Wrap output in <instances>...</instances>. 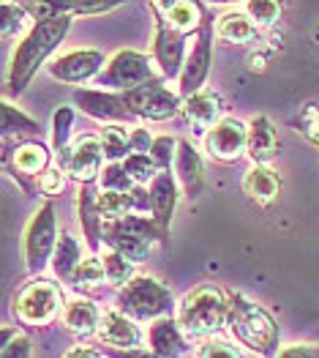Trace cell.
I'll list each match as a JSON object with an SVG mask.
<instances>
[{"label":"cell","instance_id":"obj_16","mask_svg":"<svg viewBox=\"0 0 319 358\" xmlns=\"http://www.w3.org/2000/svg\"><path fill=\"white\" fill-rule=\"evenodd\" d=\"M150 11L180 36H197L202 25V3H183V0H164V3H150Z\"/></svg>","mask_w":319,"mask_h":358},{"label":"cell","instance_id":"obj_19","mask_svg":"<svg viewBox=\"0 0 319 358\" xmlns=\"http://www.w3.org/2000/svg\"><path fill=\"white\" fill-rule=\"evenodd\" d=\"M101 339V348H115V350H137L142 345V331L140 326L126 317L123 312H104L101 317V329L96 334Z\"/></svg>","mask_w":319,"mask_h":358},{"label":"cell","instance_id":"obj_48","mask_svg":"<svg viewBox=\"0 0 319 358\" xmlns=\"http://www.w3.org/2000/svg\"><path fill=\"white\" fill-rule=\"evenodd\" d=\"M314 41H319V25L314 28Z\"/></svg>","mask_w":319,"mask_h":358},{"label":"cell","instance_id":"obj_32","mask_svg":"<svg viewBox=\"0 0 319 358\" xmlns=\"http://www.w3.org/2000/svg\"><path fill=\"white\" fill-rule=\"evenodd\" d=\"M104 279H107V273H104L101 257H98V255H90V257H85V260L80 263V268L74 271V276H71L68 285H71L74 290H80V293H90V290L101 287Z\"/></svg>","mask_w":319,"mask_h":358},{"label":"cell","instance_id":"obj_45","mask_svg":"<svg viewBox=\"0 0 319 358\" xmlns=\"http://www.w3.org/2000/svg\"><path fill=\"white\" fill-rule=\"evenodd\" d=\"M101 353L107 358H161L153 353L150 348H137V350H115V348H101Z\"/></svg>","mask_w":319,"mask_h":358},{"label":"cell","instance_id":"obj_39","mask_svg":"<svg viewBox=\"0 0 319 358\" xmlns=\"http://www.w3.org/2000/svg\"><path fill=\"white\" fill-rule=\"evenodd\" d=\"M0 358H30V339L17 329H6L3 331Z\"/></svg>","mask_w":319,"mask_h":358},{"label":"cell","instance_id":"obj_10","mask_svg":"<svg viewBox=\"0 0 319 358\" xmlns=\"http://www.w3.org/2000/svg\"><path fill=\"white\" fill-rule=\"evenodd\" d=\"M123 99H126L131 115L137 120L161 123V120H170L183 113L180 93L167 88V80L164 77H156L153 83H147L142 88H134L128 90V93H123Z\"/></svg>","mask_w":319,"mask_h":358},{"label":"cell","instance_id":"obj_18","mask_svg":"<svg viewBox=\"0 0 319 358\" xmlns=\"http://www.w3.org/2000/svg\"><path fill=\"white\" fill-rule=\"evenodd\" d=\"M98 194H101V189H96V183L80 186V192H77V216L82 224V238L93 255L104 243V216L98 208Z\"/></svg>","mask_w":319,"mask_h":358},{"label":"cell","instance_id":"obj_26","mask_svg":"<svg viewBox=\"0 0 319 358\" xmlns=\"http://www.w3.org/2000/svg\"><path fill=\"white\" fill-rule=\"evenodd\" d=\"M104 243L110 246V252H117L120 257H126L128 263H145L150 257V241L137 238V236H128V233H120L115 227L104 224Z\"/></svg>","mask_w":319,"mask_h":358},{"label":"cell","instance_id":"obj_7","mask_svg":"<svg viewBox=\"0 0 319 358\" xmlns=\"http://www.w3.org/2000/svg\"><path fill=\"white\" fill-rule=\"evenodd\" d=\"M60 309H66L60 287L41 276L22 285L11 299V315L22 326H47L58 317Z\"/></svg>","mask_w":319,"mask_h":358},{"label":"cell","instance_id":"obj_37","mask_svg":"<svg viewBox=\"0 0 319 358\" xmlns=\"http://www.w3.org/2000/svg\"><path fill=\"white\" fill-rule=\"evenodd\" d=\"M150 159L156 162V167L161 173H170V167H175V159H177V140L170 134L156 137V143L150 148Z\"/></svg>","mask_w":319,"mask_h":358},{"label":"cell","instance_id":"obj_34","mask_svg":"<svg viewBox=\"0 0 319 358\" xmlns=\"http://www.w3.org/2000/svg\"><path fill=\"white\" fill-rule=\"evenodd\" d=\"M98 208L104 222H117L128 213H134V203H131V192L120 194V192H101L98 194Z\"/></svg>","mask_w":319,"mask_h":358},{"label":"cell","instance_id":"obj_38","mask_svg":"<svg viewBox=\"0 0 319 358\" xmlns=\"http://www.w3.org/2000/svg\"><path fill=\"white\" fill-rule=\"evenodd\" d=\"M101 192H120V194H128L137 183L128 178V173L123 170V164H107L104 173H101Z\"/></svg>","mask_w":319,"mask_h":358},{"label":"cell","instance_id":"obj_29","mask_svg":"<svg viewBox=\"0 0 319 358\" xmlns=\"http://www.w3.org/2000/svg\"><path fill=\"white\" fill-rule=\"evenodd\" d=\"M82 263V252H80V243L71 233H60L58 249L52 255V271L60 282H71L74 271L80 268Z\"/></svg>","mask_w":319,"mask_h":358},{"label":"cell","instance_id":"obj_44","mask_svg":"<svg viewBox=\"0 0 319 358\" xmlns=\"http://www.w3.org/2000/svg\"><path fill=\"white\" fill-rule=\"evenodd\" d=\"M131 153H150L153 148V143H156V137H150V131L147 129H131Z\"/></svg>","mask_w":319,"mask_h":358},{"label":"cell","instance_id":"obj_8","mask_svg":"<svg viewBox=\"0 0 319 358\" xmlns=\"http://www.w3.org/2000/svg\"><path fill=\"white\" fill-rule=\"evenodd\" d=\"M156 77L161 74H156L153 58H147L140 50H120L107 60V69L101 71L96 85H101V90H112V93H128V90L153 83Z\"/></svg>","mask_w":319,"mask_h":358},{"label":"cell","instance_id":"obj_21","mask_svg":"<svg viewBox=\"0 0 319 358\" xmlns=\"http://www.w3.org/2000/svg\"><path fill=\"white\" fill-rule=\"evenodd\" d=\"M246 156L260 167H270V162L279 156V131H276L273 120L267 115H254L248 120V150H246Z\"/></svg>","mask_w":319,"mask_h":358},{"label":"cell","instance_id":"obj_25","mask_svg":"<svg viewBox=\"0 0 319 358\" xmlns=\"http://www.w3.org/2000/svg\"><path fill=\"white\" fill-rule=\"evenodd\" d=\"M63 326L71 331V334H77V336H93V334H98L101 329V312H98V306L93 303V301L87 299H77V301H68L66 303V309H63Z\"/></svg>","mask_w":319,"mask_h":358},{"label":"cell","instance_id":"obj_5","mask_svg":"<svg viewBox=\"0 0 319 358\" xmlns=\"http://www.w3.org/2000/svg\"><path fill=\"white\" fill-rule=\"evenodd\" d=\"M52 153L41 140H17L3 145V167L25 194H38V180L50 170Z\"/></svg>","mask_w":319,"mask_h":358},{"label":"cell","instance_id":"obj_46","mask_svg":"<svg viewBox=\"0 0 319 358\" xmlns=\"http://www.w3.org/2000/svg\"><path fill=\"white\" fill-rule=\"evenodd\" d=\"M279 358H319V345H290L279 353Z\"/></svg>","mask_w":319,"mask_h":358},{"label":"cell","instance_id":"obj_2","mask_svg":"<svg viewBox=\"0 0 319 358\" xmlns=\"http://www.w3.org/2000/svg\"><path fill=\"white\" fill-rule=\"evenodd\" d=\"M227 329L246 350L260 358H279L281 348V329L276 317L260 306L257 301L246 299L243 293H230V320Z\"/></svg>","mask_w":319,"mask_h":358},{"label":"cell","instance_id":"obj_31","mask_svg":"<svg viewBox=\"0 0 319 358\" xmlns=\"http://www.w3.org/2000/svg\"><path fill=\"white\" fill-rule=\"evenodd\" d=\"M101 148H104V159L107 164H123L131 156V131H126L120 123H110L101 129Z\"/></svg>","mask_w":319,"mask_h":358},{"label":"cell","instance_id":"obj_35","mask_svg":"<svg viewBox=\"0 0 319 358\" xmlns=\"http://www.w3.org/2000/svg\"><path fill=\"white\" fill-rule=\"evenodd\" d=\"M101 263H104V273H107V282L112 285V287H126L131 279H134V263H128L126 257H120L117 252H107L104 257H101Z\"/></svg>","mask_w":319,"mask_h":358},{"label":"cell","instance_id":"obj_22","mask_svg":"<svg viewBox=\"0 0 319 358\" xmlns=\"http://www.w3.org/2000/svg\"><path fill=\"white\" fill-rule=\"evenodd\" d=\"M183 115L186 120L191 123V126H197L200 131H210L218 120H224V101H221V96L216 93V90L205 88L200 93H194V96H188V99H183Z\"/></svg>","mask_w":319,"mask_h":358},{"label":"cell","instance_id":"obj_30","mask_svg":"<svg viewBox=\"0 0 319 358\" xmlns=\"http://www.w3.org/2000/svg\"><path fill=\"white\" fill-rule=\"evenodd\" d=\"M0 113H3V120H0L3 140L14 137V134H17V140H22V137L33 140V137L41 131L38 120H33L30 115H25L22 110H17L14 104H8V101H3V104H0Z\"/></svg>","mask_w":319,"mask_h":358},{"label":"cell","instance_id":"obj_15","mask_svg":"<svg viewBox=\"0 0 319 358\" xmlns=\"http://www.w3.org/2000/svg\"><path fill=\"white\" fill-rule=\"evenodd\" d=\"M186 36L170 30L156 17V33H153V63L158 66L164 80H180L186 66Z\"/></svg>","mask_w":319,"mask_h":358},{"label":"cell","instance_id":"obj_23","mask_svg":"<svg viewBox=\"0 0 319 358\" xmlns=\"http://www.w3.org/2000/svg\"><path fill=\"white\" fill-rule=\"evenodd\" d=\"M147 342H150V350L158 353L161 358H183L186 350H188L177 317H161V320L150 323Z\"/></svg>","mask_w":319,"mask_h":358},{"label":"cell","instance_id":"obj_3","mask_svg":"<svg viewBox=\"0 0 319 358\" xmlns=\"http://www.w3.org/2000/svg\"><path fill=\"white\" fill-rule=\"evenodd\" d=\"M230 293L216 285H197L177 303V323L188 336H207L227 326Z\"/></svg>","mask_w":319,"mask_h":358},{"label":"cell","instance_id":"obj_42","mask_svg":"<svg viewBox=\"0 0 319 358\" xmlns=\"http://www.w3.org/2000/svg\"><path fill=\"white\" fill-rule=\"evenodd\" d=\"M66 180H68V176H66L60 167H50V170L41 176V180H38V192L47 194V197H58L60 192L66 189Z\"/></svg>","mask_w":319,"mask_h":358},{"label":"cell","instance_id":"obj_20","mask_svg":"<svg viewBox=\"0 0 319 358\" xmlns=\"http://www.w3.org/2000/svg\"><path fill=\"white\" fill-rule=\"evenodd\" d=\"M175 178L180 183L183 194L200 197L205 186V164L200 150L188 140H177V159H175Z\"/></svg>","mask_w":319,"mask_h":358},{"label":"cell","instance_id":"obj_40","mask_svg":"<svg viewBox=\"0 0 319 358\" xmlns=\"http://www.w3.org/2000/svg\"><path fill=\"white\" fill-rule=\"evenodd\" d=\"M0 14H3V20H0V36L3 38H11V36H17L22 30L25 11H22L20 3H3L0 6Z\"/></svg>","mask_w":319,"mask_h":358},{"label":"cell","instance_id":"obj_4","mask_svg":"<svg viewBox=\"0 0 319 358\" xmlns=\"http://www.w3.org/2000/svg\"><path fill=\"white\" fill-rule=\"evenodd\" d=\"M172 290L153 276H134L117 293V312H123L134 323H145V320L156 323L161 317H172Z\"/></svg>","mask_w":319,"mask_h":358},{"label":"cell","instance_id":"obj_36","mask_svg":"<svg viewBox=\"0 0 319 358\" xmlns=\"http://www.w3.org/2000/svg\"><path fill=\"white\" fill-rule=\"evenodd\" d=\"M243 14L257 25V28H270L279 22L281 17V6L279 3H270V0H251L243 6Z\"/></svg>","mask_w":319,"mask_h":358},{"label":"cell","instance_id":"obj_17","mask_svg":"<svg viewBox=\"0 0 319 358\" xmlns=\"http://www.w3.org/2000/svg\"><path fill=\"white\" fill-rule=\"evenodd\" d=\"M147 189H150V203H153L150 216L170 243V222H172V213L177 208V200H180V183L175 178V173H161Z\"/></svg>","mask_w":319,"mask_h":358},{"label":"cell","instance_id":"obj_9","mask_svg":"<svg viewBox=\"0 0 319 358\" xmlns=\"http://www.w3.org/2000/svg\"><path fill=\"white\" fill-rule=\"evenodd\" d=\"M213 36H216V22L207 11V6L202 3V25H200V33L194 36V47L186 58V66H183V74L177 80V93L180 99H188L194 93L205 90V83L210 77V66H213Z\"/></svg>","mask_w":319,"mask_h":358},{"label":"cell","instance_id":"obj_24","mask_svg":"<svg viewBox=\"0 0 319 358\" xmlns=\"http://www.w3.org/2000/svg\"><path fill=\"white\" fill-rule=\"evenodd\" d=\"M243 192L248 194L251 203L257 206H270L279 194H281V176L273 167H260L254 164L246 178H243Z\"/></svg>","mask_w":319,"mask_h":358},{"label":"cell","instance_id":"obj_12","mask_svg":"<svg viewBox=\"0 0 319 358\" xmlns=\"http://www.w3.org/2000/svg\"><path fill=\"white\" fill-rule=\"evenodd\" d=\"M74 107L85 113L87 118L101 120V123H134V115L123 99V93L112 90H93V88H77L74 90Z\"/></svg>","mask_w":319,"mask_h":358},{"label":"cell","instance_id":"obj_13","mask_svg":"<svg viewBox=\"0 0 319 358\" xmlns=\"http://www.w3.org/2000/svg\"><path fill=\"white\" fill-rule=\"evenodd\" d=\"M104 148H101V137L98 134H80L71 145L68 162L63 167V173L71 180H77L80 186H90L101 178L104 173Z\"/></svg>","mask_w":319,"mask_h":358},{"label":"cell","instance_id":"obj_43","mask_svg":"<svg viewBox=\"0 0 319 358\" xmlns=\"http://www.w3.org/2000/svg\"><path fill=\"white\" fill-rule=\"evenodd\" d=\"M197 358H240V353L235 350L230 342H224V339H207L200 348Z\"/></svg>","mask_w":319,"mask_h":358},{"label":"cell","instance_id":"obj_47","mask_svg":"<svg viewBox=\"0 0 319 358\" xmlns=\"http://www.w3.org/2000/svg\"><path fill=\"white\" fill-rule=\"evenodd\" d=\"M63 358H104L101 353V348H90V345H77V348H71L68 353Z\"/></svg>","mask_w":319,"mask_h":358},{"label":"cell","instance_id":"obj_6","mask_svg":"<svg viewBox=\"0 0 319 358\" xmlns=\"http://www.w3.org/2000/svg\"><path fill=\"white\" fill-rule=\"evenodd\" d=\"M58 216L55 206L44 203L38 210L30 216L28 227L22 233V257H25V268L33 276H41V271L52 266V255L58 249Z\"/></svg>","mask_w":319,"mask_h":358},{"label":"cell","instance_id":"obj_33","mask_svg":"<svg viewBox=\"0 0 319 358\" xmlns=\"http://www.w3.org/2000/svg\"><path fill=\"white\" fill-rule=\"evenodd\" d=\"M123 170L128 173V178L134 180L137 186H150L153 180L161 176V170L156 167V162L150 159V153H131L123 162Z\"/></svg>","mask_w":319,"mask_h":358},{"label":"cell","instance_id":"obj_11","mask_svg":"<svg viewBox=\"0 0 319 358\" xmlns=\"http://www.w3.org/2000/svg\"><path fill=\"white\" fill-rule=\"evenodd\" d=\"M205 150L218 164H235L248 150V123L227 115L210 131H205Z\"/></svg>","mask_w":319,"mask_h":358},{"label":"cell","instance_id":"obj_1","mask_svg":"<svg viewBox=\"0 0 319 358\" xmlns=\"http://www.w3.org/2000/svg\"><path fill=\"white\" fill-rule=\"evenodd\" d=\"M71 20L74 17H58V20L36 22L28 30V36L17 44V50L11 55V69H8V93L11 96H22L28 90L33 77L38 74V69L50 60V55L66 38V33L71 28Z\"/></svg>","mask_w":319,"mask_h":358},{"label":"cell","instance_id":"obj_27","mask_svg":"<svg viewBox=\"0 0 319 358\" xmlns=\"http://www.w3.org/2000/svg\"><path fill=\"white\" fill-rule=\"evenodd\" d=\"M216 38L230 44H248L257 38V25L243 11H227L216 20Z\"/></svg>","mask_w":319,"mask_h":358},{"label":"cell","instance_id":"obj_14","mask_svg":"<svg viewBox=\"0 0 319 358\" xmlns=\"http://www.w3.org/2000/svg\"><path fill=\"white\" fill-rule=\"evenodd\" d=\"M104 63H107L104 52H98V50H74V52L60 55L55 63H50L47 74L63 85H82V83L101 77V71L107 69Z\"/></svg>","mask_w":319,"mask_h":358},{"label":"cell","instance_id":"obj_41","mask_svg":"<svg viewBox=\"0 0 319 358\" xmlns=\"http://www.w3.org/2000/svg\"><path fill=\"white\" fill-rule=\"evenodd\" d=\"M295 126H297V131H300L314 148H319V107L317 104H309V107L297 115Z\"/></svg>","mask_w":319,"mask_h":358},{"label":"cell","instance_id":"obj_28","mask_svg":"<svg viewBox=\"0 0 319 358\" xmlns=\"http://www.w3.org/2000/svg\"><path fill=\"white\" fill-rule=\"evenodd\" d=\"M71 129H74V107H58L52 115V156L58 162V167L63 170L71 153Z\"/></svg>","mask_w":319,"mask_h":358}]
</instances>
